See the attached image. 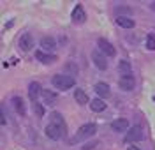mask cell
I'll return each instance as SVG.
<instances>
[{
  "instance_id": "cell-1",
  "label": "cell",
  "mask_w": 155,
  "mask_h": 150,
  "mask_svg": "<svg viewBox=\"0 0 155 150\" xmlns=\"http://www.w3.org/2000/svg\"><path fill=\"white\" fill-rule=\"evenodd\" d=\"M51 83H53V87H55V88L65 92V90H69V88H72V87H74L76 80H74L72 76H69V74H57V76H53V78H51Z\"/></svg>"
},
{
  "instance_id": "cell-2",
  "label": "cell",
  "mask_w": 155,
  "mask_h": 150,
  "mask_svg": "<svg viewBox=\"0 0 155 150\" xmlns=\"http://www.w3.org/2000/svg\"><path fill=\"white\" fill-rule=\"evenodd\" d=\"M97 132V125L95 124H83L79 129H78L76 136L72 138V143L74 141H83V140H88V138H92L94 134Z\"/></svg>"
},
{
  "instance_id": "cell-3",
  "label": "cell",
  "mask_w": 155,
  "mask_h": 150,
  "mask_svg": "<svg viewBox=\"0 0 155 150\" xmlns=\"http://www.w3.org/2000/svg\"><path fill=\"white\" fill-rule=\"evenodd\" d=\"M143 138H145V132H143V129H141L139 125H134V127H130V129L127 131V134H125V143L141 141Z\"/></svg>"
},
{
  "instance_id": "cell-4",
  "label": "cell",
  "mask_w": 155,
  "mask_h": 150,
  "mask_svg": "<svg viewBox=\"0 0 155 150\" xmlns=\"http://www.w3.org/2000/svg\"><path fill=\"white\" fill-rule=\"evenodd\" d=\"M97 44H99V50L102 51L106 57H115L116 55V50H115V46L109 42L107 39H104V37H101V39L97 41Z\"/></svg>"
},
{
  "instance_id": "cell-5",
  "label": "cell",
  "mask_w": 155,
  "mask_h": 150,
  "mask_svg": "<svg viewBox=\"0 0 155 150\" xmlns=\"http://www.w3.org/2000/svg\"><path fill=\"white\" fill-rule=\"evenodd\" d=\"M92 60H94L95 67H99L101 71H104L107 67V60H106V57H104L102 51H94V53H92Z\"/></svg>"
},
{
  "instance_id": "cell-6",
  "label": "cell",
  "mask_w": 155,
  "mask_h": 150,
  "mask_svg": "<svg viewBox=\"0 0 155 150\" xmlns=\"http://www.w3.org/2000/svg\"><path fill=\"white\" fill-rule=\"evenodd\" d=\"M44 131H46V136H48V138H51V140H60V138H64V132H62V129H60V127H57L55 124H48Z\"/></svg>"
},
{
  "instance_id": "cell-7",
  "label": "cell",
  "mask_w": 155,
  "mask_h": 150,
  "mask_svg": "<svg viewBox=\"0 0 155 150\" xmlns=\"http://www.w3.org/2000/svg\"><path fill=\"white\" fill-rule=\"evenodd\" d=\"M111 129L115 131V132H125V131H129V120L116 118L115 122H111Z\"/></svg>"
},
{
  "instance_id": "cell-8",
  "label": "cell",
  "mask_w": 155,
  "mask_h": 150,
  "mask_svg": "<svg viewBox=\"0 0 155 150\" xmlns=\"http://www.w3.org/2000/svg\"><path fill=\"white\" fill-rule=\"evenodd\" d=\"M49 118H51V124H55L57 127H60V129H62V132H64V136H65L67 125H65V122H64V118H62V115H60L58 111H53V113L49 115Z\"/></svg>"
},
{
  "instance_id": "cell-9",
  "label": "cell",
  "mask_w": 155,
  "mask_h": 150,
  "mask_svg": "<svg viewBox=\"0 0 155 150\" xmlns=\"http://www.w3.org/2000/svg\"><path fill=\"white\" fill-rule=\"evenodd\" d=\"M41 94H42L41 85H39L37 81H32V83L28 85V97H30V101H32V102H35Z\"/></svg>"
},
{
  "instance_id": "cell-10",
  "label": "cell",
  "mask_w": 155,
  "mask_h": 150,
  "mask_svg": "<svg viewBox=\"0 0 155 150\" xmlns=\"http://www.w3.org/2000/svg\"><path fill=\"white\" fill-rule=\"evenodd\" d=\"M32 46H34V37H32L30 34H23V35L19 37V48L23 51H30Z\"/></svg>"
},
{
  "instance_id": "cell-11",
  "label": "cell",
  "mask_w": 155,
  "mask_h": 150,
  "mask_svg": "<svg viewBox=\"0 0 155 150\" xmlns=\"http://www.w3.org/2000/svg\"><path fill=\"white\" fill-rule=\"evenodd\" d=\"M35 58L41 60L42 64H53V62H57L58 57L57 55H51V53H44V51H35Z\"/></svg>"
},
{
  "instance_id": "cell-12",
  "label": "cell",
  "mask_w": 155,
  "mask_h": 150,
  "mask_svg": "<svg viewBox=\"0 0 155 150\" xmlns=\"http://www.w3.org/2000/svg\"><path fill=\"white\" fill-rule=\"evenodd\" d=\"M118 85H120V88H122V90L129 92V90L134 88L136 81H134V78H132V76H122V78H120V81H118Z\"/></svg>"
},
{
  "instance_id": "cell-13",
  "label": "cell",
  "mask_w": 155,
  "mask_h": 150,
  "mask_svg": "<svg viewBox=\"0 0 155 150\" xmlns=\"http://www.w3.org/2000/svg\"><path fill=\"white\" fill-rule=\"evenodd\" d=\"M85 18H87V14H85L83 5H76L74 11H72V23H83Z\"/></svg>"
},
{
  "instance_id": "cell-14",
  "label": "cell",
  "mask_w": 155,
  "mask_h": 150,
  "mask_svg": "<svg viewBox=\"0 0 155 150\" xmlns=\"http://www.w3.org/2000/svg\"><path fill=\"white\" fill-rule=\"evenodd\" d=\"M95 92L99 94V97H102V99H106L111 95V90H109V85L107 83H102V81H99L95 85Z\"/></svg>"
},
{
  "instance_id": "cell-15",
  "label": "cell",
  "mask_w": 155,
  "mask_h": 150,
  "mask_svg": "<svg viewBox=\"0 0 155 150\" xmlns=\"http://www.w3.org/2000/svg\"><path fill=\"white\" fill-rule=\"evenodd\" d=\"M41 48L48 53V51H53L55 48H57V42H55V39H53V37L46 35V37H42V39H41Z\"/></svg>"
},
{
  "instance_id": "cell-16",
  "label": "cell",
  "mask_w": 155,
  "mask_h": 150,
  "mask_svg": "<svg viewBox=\"0 0 155 150\" xmlns=\"http://www.w3.org/2000/svg\"><path fill=\"white\" fill-rule=\"evenodd\" d=\"M42 99H44V104L46 106H53L55 102H57V94L55 92H51V90H42Z\"/></svg>"
},
{
  "instance_id": "cell-17",
  "label": "cell",
  "mask_w": 155,
  "mask_h": 150,
  "mask_svg": "<svg viewBox=\"0 0 155 150\" xmlns=\"http://www.w3.org/2000/svg\"><path fill=\"white\" fill-rule=\"evenodd\" d=\"M74 99H76V102H78V104H81V106L90 102V101H88L87 92H85L83 88H76V90H74Z\"/></svg>"
},
{
  "instance_id": "cell-18",
  "label": "cell",
  "mask_w": 155,
  "mask_h": 150,
  "mask_svg": "<svg viewBox=\"0 0 155 150\" xmlns=\"http://www.w3.org/2000/svg\"><path fill=\"white\" fill-rule=\"evenodd\" d=\"M116 23L120 25V27H124V28H132L136 23L132 18H127V16H116Z\"/></svg>"
},
{
  "instance_id": "cell-19",
  "label": "cell",
  "mask_w": 155,
  "mask_h": 150,
  "mask_svg": "<svg viewBox=\"0 0 155 150\" xmlns=\"http://www.w3.org/2000/svg\"><path fill=\"white\" fill-rule=\"evenodd\" d=\"M118 71H120V74L122 76H130V62L129 60H120V64H118Z\"/></svg>"
},
{
  "instance_id": "cell-20",
  "label": "cell",
  "mask_w": 155,
  "mask_h": 150,
  "mask_svg": "<svg viewBox=\"0 0 155 150\" xmlns=\"http://www.w3.org/2000/svg\"><path fill=\"white\" fill-rule=\"evenodd\" d=\"M90 108L94 111H104L106 110V102L102 99H94V101H90Z\"/></svg>"
},
{
  "instance_id": "cell-21",
  "label": "cell",
  "mask_w": 155,
  "mask_h": 150,
  "mask_svg": "<svg viewBox=\"0 0 155 150\" xmlns=\"http://www.w3.org/2000/svg\"><path fill=\"white\" fill-rule=\"evenodd\" d=\"M12 104H14V110L18 111L19 115H25V104H23V99L21 97H14L12 99Z\"/></svg>"
},
{
  "instance_id": "cell-22",
  "label": "cell",
  "mask_w": 155,
  "mask_h": 150,
  "mask_svg": "<svg viewBox=\"0 0 155 150\" xmlns=\"http://www.w3.org/2000/svg\"><path fill=\"white\" fill-rule=\"evenodd\" d=\"M146 48L148 50H155V35L153 34H148V37H146Z\"/></svg>"
},
{
  "instance_id": "cell-23",
  "label": "cell",
  "mask_w": 155,
  "mask_h": 150,
  "mask_svg": "<svg viewBox=\"0 0 155 150\" xmlns=\"http://www.w3.org/2000/svg\"><path fill=\"white\" fill-rule=\"evenodd\" d=\"M34 108H35V113H37V117H42V113H44V111H42V106H41L39 102H34Z\"/></svg>"
},
{
  "instance_id": "cell-24",
  "label": "cell",
  "mask_w": 155,
  "mask_h": 150,
  "mask_svg": "<svg viewBox=\"0 0 155 150\" xmlns=\"http://www.w3.org/2000/svg\"><path fill=\"white\" fill-rule=\"evenodd\" d=\"M129 150H137V148H136L134 145H130V147H129Z\"/></svg>"
},
{
  "instance_id": "cell-25",
  "label": "cell",
  "mask_w": 155,
  "mask_h": 150,
  "mask_svg": "<svg viewBox=\"0 0 155 150\" xmlns=\"http://www.w3.org/2000/svg\"><path fill=\"white\" fill-rule=\"evenodd\" d=\"M152 9H153V11H155V2H153V5H152Z\"/></svg>"
}]
</instances>
